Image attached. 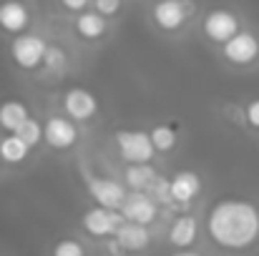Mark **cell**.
<instances>
[{
	"label": "cell",
	"mask_w": 259,
	"mask_h": 256,
	"mask_svg": "<svg viewBox=\"0 0 259 256\" xmlns=\"http://www.w3.org/2000/svg\"><path fill=\"white\" fill-rule=\"evenodd\" d=\"M169 186H171V201L181 206L191 203L201 193V178L194 171H176L169 178Z\"/></svg>",
	"instance_id": "13"
},
{
	"label": "cell",
	"mask_w": 259,
	"mask_h": 256,
	"mask_svg": "<svg viewBox=\"0 0 259 256\" xmlns=\"http://www.w3.org/2000/svg\"><path fill=\"white\" fill-rule=\"evenodd\" d=\"M96 10L106 18H113L121 10V0H96Z\"/></svg>",
	"instance_id": "25"
},
{
	"label": "cell",
	"mask_w": 259,
	"mask_h": 256,
	"mask_svg": "<svg viewBox=\"0 0 259 256\" xmlns=\"http://www.w3.org/2000/svg\"><path fill=\"white\" fill-rule=\"evenodd\" d=\"M151 141H154V148L156 151H161V153H166V151H171L174 146H176V141H179V136H176V128L174 126H154L151 131Z\"/></svg>",
	"instance_id": "20"
},
{
	"label": "cell",
	"mask_w": 259,
	"mask_h": 256,
	"mask_svg": "<svg viewBox=\"0 0 259 256\" xmlns=\"http://www.w3.org/2000/svg\"><path fill=\"white\" fill-rule=\"evenodd\" d=\"M63 111H66V116L73 118V121H88V118L96 116L98 100H96V95H93L88 88L73 85V88H68V90L63 93Z\"/></svg>",
	"instance_id": "9"
},
{
	"label": "cell",
	"mask_w": 259,
	"mask_h": 256,
	"mask_svg": "<svg viewBox=\"0 0 259 256\" xmlns=\"http://www.w3.org/2000/svg\"><path fill=\"white\" fill-rule=\"evenodd\" d=\"M121 214L126 216V221H136V224L149 226L159 216V201L146 191H131L121 206Z\"/></svg>",
	"instance_id": "8"
},
{
	"label": "cell",
	"mask_w": 259,
	"mask_h": 256,
	"mask_svg": "<svg viewBox=\"0 0 259 256\" xmlns=\"http://www.w3.org/2000/svg\"><path fill=\"white\" fill-rule=\"evenodd\" d=\"M196 239H199V221L191 214L176 216L171 229H169V241H171L176 249H189Z\"/></svg>",
	"instance_id": "15"
},
{
	"label": "cell",
	"mask_w": 259,
	"mask_h": 256,
	"mask_svg": "<svg viewBox=\"0 0 259 256\" xmlns=\"http://www.w3.org/2000/svg\"><path fill=\"white\" fill-rule=\"evenodd\" d=\"M126 216L121 214V209H106V206H96L88 209L81 219V226L86 229V234L96 239H106V236H116V231L123 226Z\"/></svg>",
	"instance_id": "4"
},
{
	"label": "cell",
	"mask_w": 259,
	"mask_h": 256,
	"mask_svg": "<svg viewBox=\"0 0 259 256\" xmlns=\"http://www.w3.org/2000/svg\"><path fill=\"white\" fill-rule=\"evenodd\" d=\"M76 33L86 40H96L106 33V15L98 10H81L76 18Z\"/></svg>",
	"instance_id": "17"
},
{
	"label": "cell",
	"mask_w": 259,
	"mask_h": 256,
	"mask_svg": "<svg viewBox=\"0 0 259 256\" xmlns=\"http://www.w3.org/2000/svg\"><path fill=\"white\" fill-rule=\"evenodd\" d=\"M201 28H204V35L211 43L224 45L229 38H234L239 33V18H237V13H232L227 8H214V10L206 13Z\"/></svg>",
	"instance_id": "5"
},
{
	"label": "cell",
	"mask_w": 259,
	"mask_h": 256,
	"mask_svg": "<svg viewBox=\"0 0 259 256\" xmlns=\"http://www.w3.org/2000/svg\"><path fill=\"white\" fill-rule=\"evenodd\" d=\"M209 239L229 251H244L259 239V209L247 198H219L206 216Z\"/></svg>",
	"instance_id": "1"
},
{
	"label": "cell",
	"mask_w": 259,
	"mask_h": 256,
	"mask_svg": "<svg viewBox=\"0 0 259 256\" xmlns=\"http://www.w3.org/2000/svg\"><path fill=\"white\" fill-rule=\"evenodd\" d=\"M222 53L234 66H249L259 58V38L249 30H239L234 38H229L222 45Z\"/></svg>",
	"instance_id": "6"
},
{
	"label": "cell",
	"mask_w": 259,
	"mask_h": 256,
	"mask_svg": "<svg viewBox=\"0 0 259 256\" xmlns=\"http://www.w3.org/2000/svg\"><path fill=\"white\" fill-rule=\"evenodd\" d=\"M43 66H46V71H51V73H63V71H66V53H63L58 45H48L46 58H43Z\"/></svg>",
	"instance_id": "22"
},
{
	"label": "cell",
	"mask_w": 259,
	"mask_h": 256,
	"mask_svg": "<svg viewBox=\"0 0 259 256\" xmlns=\"http://www.w3.org/2000/svg\"><path fill=\"white\" fill-rule=\"evenodd\" d=\"M171 256H199V254H194V251H189V249H181V251H176V254Z\"/></svg>",
	"instance_id": "28"
},
{
	"label": "cell",
	"mask_w": 259,
	"mask_h": 256,
	"mask_svg": "<svg viewBox=\"0 0 259 256\" xmlns=\"http://www.w3.org/2000/svg\"><path fill=\"white\" fill-rule=\"evenodd\" d=\"M244 118H247V123H249L252 128H257L259 131V98H254V100L247 103V108H244Z\"/></svg>",
	"instance_id": "26"
},
{
	"label": "cell",
	"mask_w": 259,
	"mask_h": 256,
	"mask_svg": "<svg viewBox=\"0 0 259 256\" xmlns=\"http://www.w3.org/2000/svg\"><path fill=\"white\" fill-rule=\"evenodd\" d=\"M53 256H86V249L76 239H61L53 246Z\"/></svg>",
	"instance_id": "23"
},
{
	"label": "cell",
	"mask_w": 259,
	"mask_h": 256,
	"mask_svg": "<svg viewBox=\"0 0 259 256\" xmlns=\"http://www.w3.org/2000/svg\"><path fill=\"white\" fill-rule=\"evenodd\" d=\"M149 193L159 201V203H174L171 201V186L166 178H156L151 186H149Z\"/></svg>",
	"instance_id": "24"
},
{
	"label": "cell",
	"mask_w": 259,
	"mask_h": 256,
	"mask_svg": "<svg viewBox=\"0 0 259 256\" xmlns=\"http://www.w3.org/2000/svg\"><path fill=\"white\" fill-rule=\"evenodd\" d=\"M0 164H3V156H0Z\"/></svg>",
	"instance_id": "29"
},
{
	"label": "cell",
	"mask_w": 259,
	"mask_h": 256,
	"mask_svg": "<svg viewBox=\"0 0 259 256\" xmlns=\"http://www.w3.org/2000/svg\"><path fill=\"white\" fill-rule=\"evenodd\" d=\"M88 193L98 206H106V209H121L126 196H128L126 188L113 178H91L88 181Z\"/></svg>",
	"instance_id": "11"
},
{
	"label": "cell",
	"mask_w": 259,
	"mask_h": 256,
	"mask_svg": "<svg viewBox=\"0 0 259 256\" xmlns=\"http://www.w3.org/2000/svg\"><path fill=\"white\" fill-rule=\"evenodd\" d=\"M46 50H48L46 40L40 35H33V33H20L10 43V58L23 71H33V68L43 66Z\"/></svg>",
	"instance_id": "3"
},
{
	"label": "cell",
	"mask_w": 259,
	"mask_h": 256,
	"mask_svg": "<svg viewBox=\"0 0 259 256\" xmlns=\"http://www.w3.org/2000/svg\"><path fill=\"white\" fill-rule=\"evenodd\" d=\"M28 108L20 100H3L0 103V128L8 133H15L28 121Z\"/></svg>",
	"instance_id": "16"
},
{
	"label": "cell",
	"mask_w": 259,
	"mask_h": 256,
	"mask_svg": "<svg viewBox=\"0 0 259 256\" xmlns=\"http://www.w3.org/2000/svg\"><path fill=\"white\" fill-rule=\"evenodd\" d=\"M30 25V13L25 8V3L20 0H3L0 3V28L10 35H20L25 33V28Z\"/></svg>",
	"instance_id": "12"
},
{
	"label": "cell",
	"mask_w": 259,
	"mask_h": 256,
	"mask_svg": "<svg viewBox=\"0 0 259 256\" xmlns=\"http://www.w3.org/2000/svg\"><path fill=\"white\" fill-rule=\"evenodd\" d=\"M46 143L56 151H66L71 146H76L78 141V128L73 123V118H66V116H51L46 121Z\"/></svg>",
	"instance_id": "10"
},
{
	"label": "cell",
	"mask_w": 259,
	"mask_h": 256,
	"mask_svg": "<svg viewBox=\"0 0 259 256\" xmlns=\"http://www.w3.org/2000/svg\"><path fill=\"white\" fill-rule=\"evenodd\" d=\"M159 178L151 164H128L126 169V186L131 191H149V186Z\"/></svg>",
	"instance_id": "18"
},
{
	"label": "cell",
	"mask_w": 259,
	"mask_h": 256,
	"mask_svg": "<svg viewBox=\"0 0 259 256\" xmlns=\"http://www.w3.org/2000/svg\"><path fill=\"white\" fill-rule=\"evenodd\" d=\"M116 148L123 164H151L156 148L151 141V133L139 131V128H121L116 131Z\"/></svg>",
	"instance_id": "2"
},
{
	"label": "cell",
	"mask_w": 259,
	"mask_h": 256,
	"mask_svg": "<svg viewBox=\"0 0 259 256\" xmlns=\"http://www.w3.org/2000/svg\"><path fill=\"white\" fill-rule=\"evenodd\" d=\"M28 153H30V146H28L18 133H10V136H5V138L0 141V156H3V164H10V166L23 164V161L28 159Z\"/></svg>",
	"instance_id": "19"
},
{
	"label": "cell",
	"mask_w": 259,
	"mask_h": 256,
	"mask_svg": "<svg viewBox=\"0 0 259 256\" xmlns=\"http://www.w3.org/2000/svg\"><path fill=\"white\" fill-rule=\"evenodd\" d=\"M191 10H194V5L186 3V0H159L151 10V18L161 30L174 33L189 20Z\"/></svg>",
	"instance_id": "7"
},
{
	"label": "cell",
	"mask_w": 259,
	"mask_h": 256,
	"mask_svg": "<svg viewBox=\"0 0 259 256\" xmlns=\"http://www.w3.org/2000/svg\"><path fill=\"white\" fill-rule=\"evenodd\" d=\"M15 133H18V136H20V138H23V141H25L30 148H33V146H38V143L46 138L43 126H40L38 121H33V118H28V121H25V123H23V126H20Z\"/></svg>",
	"instance_id": "21"
},
{
	"label": "cell",
	"mask_w": 259,
	"mask_h": 256,
	"mask_svg": "<svg viewBox=\"0 0 259 256\" xmlns=\"http://www.w3.org/2000/svg\"><path fill=\"white\" fill-rule=\"evenodd\" d=\"M113 239H116V241L121 244V249L128 251V254H139V251H144V249L151 244L149 229H146L144 224H136V221H123V226L116 231Z\"/></svg>",
	"instance_id": "14"
},
{
	"label": "cell",
	"mask_w": 259,
	"mask_h": 256,
	"mask_svg": "<svg viewBox=\"0 0 259 256\" xmlns=\"http://www.w3.org/2000/svg\"><path fill=\"white\" fill-rule=\"evenodd\" d=\"M61 3H63L66 10H76V13L86 10V5H88V0H61Z\"/></svg>",
	"instance_id": "27"
}]
</instances>
